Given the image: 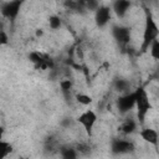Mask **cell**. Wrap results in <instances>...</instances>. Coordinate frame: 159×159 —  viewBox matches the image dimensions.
<instances>
[{
  "mask_svg": "<svg viewBox=\"0 0 159 159\" xmlns=\"http://www.w3.org/2000/svg\"><path fill=\"white\" fill-rule=\"evenodd\" d=\"M159 35V27L154 20V17L152 16V14L147 10L145 11V24H144V31H143V42H142V52H145L150 43L158 39Z\"/></svg>",
  "mask_w": 159,
  "mask_h": 159,
  "instance_id": "1",
  "label": "cell"
},
{
  "mask_svg": "<svg viewBox=\"0 0 159 159\" xmlns=\"http://www.w3.org/2000/svg\"><path fill=\"white\" fill-rule=\"evenodd\" d=\"M134 107L137 108V118L139 123H143L148 112L152 109V103L149 101L148 93L143 87L135 89V104Z\"/></svg>",
  "mask_w": 159,
  "mask_h": 159,
  "instance_id": "2",
  "label": "cell"
},
{
  "mask_svg": "<svg viewBox=\"0 0 159 159\" xmlns=\"http://www.w3.org/2000/svg\"><path fill=\"white\" fill-rule=\"evenodd\" d=\"M77 122L83 127L84 132L87 135H92L93 133V128H94V124L97 122V114L92 109H86L84 112H82L78 117H77Z\"/></svg>",
  "mask_w": 159,
  "mask_h": 159,
  "instance_id": "3",
  "label": "cell"
},
{
  "mask_svg": "<svg viewBox=\"0 0 159 159\" xmlns=\"http://www.w3.org/2000/svg\"><path fill=\"white\" fill-rule=\"evenodd\" d=\"M22 6V1L20 0H12V1H5L0 5V12L2 17L9 20H15L20 12V9Z\"/></svg>",
  "mask_w": 159,
  "mask_h": 159,
  "instance_id": "4",
  "label": "cell"
},
{
  "mask_svg": "<svg viewBox=\"0 0 159 159\" xmlns=\"http://www.w3.org/2000/svg\"><path fill=\"white\" fill-rule=\"evenodd\" d=\"M134 144L127 139H113L111 145L113 154H129L134 152Z\"/></svg>",
  "mask_w": 159,
  "mask_h": 159,
  "instance_id": "5",
  "label": "cell"
},
{
  "mask_svg": "<svg viewBox=\"0 0 159 159\" xmlns=\"http://www.w3.org/2000/svg\"><path fill=\"white\" fill-rule=\"evenodd\" d=\"M135 104V91L120 96L117 101V107L120 113H127L134 108Z\"/></svg>",
  "mask_w": 159,
  "mask_h": 159,
  "instance_id": "6",
  "label": "cell"
},
{
  "mask_svg": "<svg viewBox=\"0 0 159 159\" xmlns=\"http://www.w3.org/2000/svg\"><path fill=\"white\" fill-rule=\"evenodd\" d=\"M111 7L108 6H101L94 11V21L98 27H104L109 20H111Z\"/></svg>",
  "mask_w": 159,
  "mask_h": 159,
  "instance_id": "7",
  "label": "cell"
},
{
  "mask_svg": "<svg viewBox=\"0 0 159 159\" xmlns=\"http://www.w3.org/2000/svg\"><path fill=\"white\" fill-rule=\"evenodd\" d=\"M113 36L119 45H125L130 41V30L124 26H113Z\"/></svg>",
  "mask_w": 159,
  "mask_h": 159,
  "instance_id": "8",
  "label": "cell"
},
{
  "mask_svg": "<svg viewBox=\"0 0 159 159\" xmlns=\"http://www.w3.org/2000/svg\"><path fill=\"white\" fill-rule=\"evenodd\" d=\"M139 135H140V138L144 142H147V143H149L152 145H155V147L158 145L159 135H158V132L155 129H153V128H144V129H142L139 132Z\"/></svg>",
  "mask_w": 159,
  "mask_h": 159,
  "instance_id": "9",
  "label": "cell"
},
{
  "mask_svg": "<svg viewBox=\"0 0 159 159\" xmlns=\"http://www.w3.org/2000/svg\"><path fill=\"white\" fill-rule=\"evenodd\" d=\"M130 1L128 0H117L113 2L112 5V10L114 11V14L118 17H124L125 14L128 12V10L130 9Z\"/></svg>",
  "mask_w": 159,
  "mask_h": 159,
  "instance_id": "10",
  "label": "cell"
},
{
  "mask_svg": "<svg viewBox=\"0 0 159 159\" xmlns=\"http://www.w3.org/2000/svg\"><path fill=\"white\" fill-rule=\"evenodd\" d=\"M137 120L134 119H127L122 125H120V130L124 133V134H133L135 130H137Z\"/></svg>",
  "mask_w": 159,
  "mask_h": 159,
  "instance_id": "11",
  "label": "cell"
},
{
  "mask_svg": "<svg viewBox=\"0 0 159 159\" xmlns=\"http://www.w3.org/2000/svg\"><path fill=\"white\" fill-rule=\"evenodd\" d=\"M61 157L62 159H77V150L71 147H62L61 148Z\"/></svg>",
  "mask_w": 159,
  "mask_h": 159,
  "instance_id": "12",
  "label": "cell"
},
{
  "mask_svg": "<svg viewBox=\"0 0 159 159\" xmlns=\"http://www.w3.org/2000/svg\"><path fill=\"white\" fill-rule=\"evenodd\" d=\"M12 152V145L9 142L0 140V159H5Z\"/></svg>",
  "mask_w": 159,
  "mask_h": 159,
  "instance_id": "13",
  "label": "cell"
},
{
  "mask_svg": "<svg viewBox=\"0 0 159 159\" xmlns=\"http://www.w3.org/2000/svg\"><path fill=\"white\" fill-rule=\"evenodd\" d=\"M75 98H76V101H77L80 104H82V106H89V104L93 102V98H92L89 94H86V93H77V94L75 96Z\"/></svg>",
  "mask_w": 159,
  "mask_h": 159,
  "instance_id": "14",
  "label": "cell"
},
{
  "mask_svg": "<svg viewBox=\"0 0 159 159\" xmlns=\"http://www.w3.org/2000/svg\"><path fill=\"white\" fill-rule=\"evenodd\" d=\"M48 26L52 30H58L62 26V20L58 15H51L48 17Z\"/></svg>",
  "mask_w": 159,
  "mask_h": 159,
  "instance_id": "15",
  "label": "cell"
},
{
  "mask_svg": "<svg viewBox=\"0 0 159 159\" xmlns=\"http://www.w3.org/2000/svg\"><path fill=\"white\" fill-rule=\"evenodd\" d=\"M149 50H150V55L154 60H158L159 58V40H154L150 46H149Z\"/></svg>",
  "mask_w": 159,
  "mask_h": 159,
  "instance_id": "16",
  "label": "cell"
},
{
  "mask_svg": "<svg viewBox=\"0 0 159 159\" xmlns=\"http://www.w3.org/2000/svg\"><path fill=\"white\" fill-rule=\"evenodd\" d=\"M129 86H130L129 82L125 81V80H117V81H116V88H117V91H119V92H125V91H128Z\"/></svg>",
  "mask_w": 159,
  "mask_h": 159,
  "instance_id": "17",
  "label": "cell"
},
{
  "mask_svg": "<svg viewBox=\"0 0 159 159\" xmlns=\"http://www.w3.org/2000/svg\"><path fill=\"white\" fill-rule=\"evenodd\" d=\"M72 86H73V83H72L71 80H62V81L60 82L61 89H62L63 92H66V93H68V92L72 89Z\"/></svg>",
  "mask_w": 159,
  "mask_h": 159,
  "instance_id": "18",
  "label": "cell"
},
{
  "mask_svg": "<svg viewBox=\"0 0 159 159\" xmlns=\"http://www.w3.org/2000/svg\"><path fill=\"white\" fill-rule=\"evenodd\" d=\"M84 5H86V7H87L88 10H91V11H96V10L99 7V2H98V1H94V0H89V1H87Z\"/></svg>",
  "mask_w": 159,
  "mask_h": 159,
  "instance_id": "19",
  "label": "cell"
},
{
  "mask_svg": "<svg viewBox=\"0 0 159 159\" xmlns=\"http://www.w3.org/2000/svg\"><path fill=\"white\" fill-rule=\"evenodd\" d=\"M9 43V35L5 30L0 31V46H5Z\"/></svg>",
  "mask_w": 159,
  "mask_h": 159,
  "instance_id": "20",
  "label": "cell"
},
{
  "mask_svg": "<svg viewBox=\"0 0 159 159\" xmlns=\"http://www.w3.org/2000/svg\"><path fill=\"white\" fill-rule=\"evenodd\" d=\"M35 35H36V37H41V36H43V30H42V29H37L36 32H35Z\"/></svg>",
  "mask_w": 159,
  "mask_h": 159,
  "instance_id": "21",
  "label": "cell"
},
{
  "mask_svg": "<svg viewBox=\"0 0 159 159\" xmlns=\"http://www.w3.org/2000/svg\"><path fill=\"white\" fill-rule=\"evenodd\" d=\"M2 135H4V128L0 125V140H2Z\"/></svg>",
  "mask_w": 159,
  "mask_h": 159,
  "instance_id": "22",
  "label": "cell"
},
{
  "mask_svg": "<svg viewBox=\"0 0 159 159\" xmlns=\"http://www.w3.org/2000/svg\"><path fill=\"white\" fill-rule=\"evenodd\" d=\"M2 30H4V24L0 21V31H2Z\"/></svg>",
  "mask_w": 159,
  "mask_h": 159,
  "instance_id": "23",
  "label": "cell"
},
{
  "mask_svg": "<svg viewBox=\"0 0 159 159\" xmlns=\"http://www.w3.org/2000/svg\"><path fill=\"white\" fill-rule=\"evenodd\" d=\"M19 159H29V158H26V157H20Z\"/></svg>",
  "mask_w": 159,
  "mask_h": 159,
  "instance_id": "24",
  "label": "cell"
}]
</instances>
